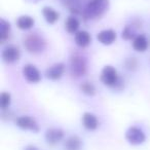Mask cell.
<instances>
[{
    "label": "cell",
    "mask_w": 150,
    "mask_h": 150,
    "mask_svg": "<svg viewBox=\"0 0 150 150\" xmlns=\"http://www.w3.org/2000/svg\"><path fill=\"white\" fill-rule=\"evenodd\" d=\"M108 0H91L84 8L83 15L86 19L100 18L108 11Z\"/></svg>",
    "instance_id": "obj_1"
},
{
    "label": "cell",
    "mask_w": 150,
    "mask_h": 150,
    "mask_svg": "<svg viewBox=\"0 0 150 150\" xmlns=\"http://www.w3.org/2000/svg\"><path fill=\"white\" fill-rule=\"evenodd\" d=\"M24 45L26 50L32 54H38L45 50L46 42L41 35L37 33H30L26 36L24 40Z\"/></svg>",
    "instance_id": "obj_2"
},
{
    "label": "cell",
    "mask_w": 150,
    "mask_h": 150,
    "mask_svg": "<svg viewBox=\"0 0 150 150\" xmlns=\"http://www.w3.org/2000/svg\"><path fill=\"white\" fill-rule=\"evenodd\" d=\"M86 68H88V65H86V61L80 54H73L70 59V70L72 73L73 76H76V77H79L84 75V73L86 72Z\"/></svg>",
    "instance_id": "obj_3"
},
{
    "label": "cell",
    "mask_w": 150,
    "mask_h": 150,
    "mask_svg": "<svg viewBox=\"0 0 150 150\" xmlns=\"http://www.w3.org/2000/svg\"><path fill=\"white\" fill-rule=\"evenodd\" d=\"M101 80L107 86H114L118 81V74L114 67L105 66L101 73Z\"/></svg>",
    "instance_id": "obj_4"
},
{
    "label": "cell",
    "mask_w": 150,
    "mask_h": 150,
    "mask_svg": "<svg viewBox=\"0 0 150 150\" xmlns=\"http://www.w3.org/2000/svg\"><path fill=\"white\" fill-rule=\"evenodd\" d=\"M125 139L132 145H140L145 142V134L137 127H131L125 133Z\"/></svg>",
    "instance_id": "obj_5"
},
{
    "label": "cell",
    "mask_w": 150,
    "mask_h": 150,
    "mask_svg": "<svg viewBox=\"0 0 150 150\" xmlns=\"http://www.w3.org/2000/svg\"><path fill=\"white\" fill-rule=\"evenodd\" d=\"M23 75L26 78V80L31 83H37L41 80V75L38 69L34 65L27 64L23 68Z\"/></svg>",
    "instance_id": "obj_6"
},
{
    "label": "cell",
    "mask_w": 150,
    "mask_h": 150,
    "mask_svg": "<svg viewBox=\"0 0 150 150\" xmlns=\"http://www.w3.org/2000/svg\"><path fill=\"white\" fill-rule=\"evenodd\" d=\"M20 56H21V52H20L19 47L15 45H8L3 50L2 52V60L4 61L5 63H15L17 62L20 59Z\"/></svg>",
    "instance_id": "obj_7"
},
{
    "label": "cell",
    "mask_w": 150,
    "mask_h": 150,
    "mask_svg": "<svg viewBox=\"0 0 150 150\" xmlns=\"http://www.w3.org/2000/svg\"><path fill=\"white\" fill-rule=\"evenodd\" d=\"M17 125L19 127L23 129H29L32 132H39V127H38V123L36 122V120L34 118L30 116H21L17 119Z\"/></svg>",
    "instance_id": "obj_8"
},
{
    "label": "cell",
    "mask_w": 150,
    "mask_h": 150,
    "mask_svg": "<svg viewBox=\"0 0 150 150\" xmlns=\"http://www.w3.org/2000/svg\"><path fill=\"white\" fill-rule=\"evenodd\" d=\"M64 70H65V65L63 63H57V64H54L50 68L46 69L45 75L48 79L58 80L62 77Z\"/></svg>",
    "instance_id": "obj_9"
},
{
    "label": "cell",
    "mask_w": 150,
    "mask_h": 150,
    "mask_svg": "<svg viewBox=\"0 0 150 150\" xmlns=\"http://www.w3.org/2000/svg\"><path fill=\"white\" fill-rule=\"evenodd\" d=\"M64 137V132L61 129L52 127L48 129L45 133V140L50 145H56L58 144Z\"/></svg>",
    "instance_id": "obj_10"
},
{
    "label": "cell",
    "mask_w": 150,
    "mask_h": 150,
    "mask_svg": "<svg viewBox=\"0 0 150 150\" xmlns=\"http://www.w3.org/2000/svg\"><path fill=\"white\" fill-rule=\"evenodd\" d=\"M97 39L99 40V42H101L104 45H110L116 39V32L111 29L103 30V31L98 33Z\"/></svg>",
    "instance_id": "obj_11"
},
{
    "label": "cell",
    "mask_w": 150,
    "mask_h": 150,
    "mask_svg": "<svg viewBox=\"0 0 150 150\" xmlns=\"http://www.w3.org/2000/svg\"><path fill=\"white\" fill-rule=\"evenodd\" d=\"M82 125L86 127V129H90V131H94L98 127L99 125V121L97 119L96 115L93 114L90 112H86L82 115Z\"/></svg>",
    "instance_id": "obj_12"
},
{
    "label": "cell",
    "mask_w": 150,
    "mask_h": 150,
    "mask_svg": "<svg viewBox=\"0 0 150 150\" xmlns=\"http://www.w3.org/2000/svg\"><path fill=\"white\" fill-rule=\"evenodd\" d=\"M82 146V141L77 136H71L65 141V150H80Z\"/></svg>",
    "instance_id": "obj_13"
},
{
    "label": "cell",
    "mask_w": 150,
    "mask_h": 150,
    "mask_svg": "<svg viewBox=\"0 0 150 150\" xmlns=\"http://www.w3.org/2000/svg\"><path fill=\"white\" fill-rule=\"evenodd\" d=\"M91 40H92V37H91L90 33L86 31H78L75 34V42L80 47L88 46L91 43Z\"/></svg>",
    "instance_id": "obj_14"
},
{
    "label": "cell",
    "mask_w": 150,
    "mask_h": 150,
    "mask_svg": "<svg viewBox=\"0 0 150 150\" xmlns=\"http://www.w3.org/2000/svg\"><path fill=\"white\" fill-rule=\"evenodd\" d=\"M42 15H43L45 21L48 24H54L59 19H60V13L58 11H56L52 7L45 6L42 9Z\"/></svg>",
    "instance_id": "obj_15"
},
{
    "label": "cell",
    "mask_w": 150,
    "mask_h": 150,
    "mask_svg": "<svg viewBox=\"0 0 150 150\" xmlns=\"http://www.w3.org/2000/svg\"><path fill=\"white\" fill-rule=\"evenodd\" d=\"M133 47L136 52H143L148 47V40L144 35H138L133 40Z\"/></svg>",
    "instance_id": "obj_16"
},
{
    "label": "cell",
    "mask_w": 150,
    "mask_h": 150,
    "mask_svg": "<svg viewBox=\"0 0 150 150\" xmlns=\"http://www.w3.org/2000/svg\"><path fill=\"white\" fill-rule=\"evenodd\" d=\"M34 19L30 16H21L17 20V26L21 30H29L34 26Z\"/></svg>",
    "instance_id": "obj_17"
},
{
    "label": "cell",
    "mask_w": 150,
    "mask_h": 150,
    "mask_svg": "<svg viewBox=\"0 0 150 150\" xmlns=\"http://www.w3.org/2000/svg\"><path fill=\"white\" fill-rule=\"evenodd\" d=\"M11 33V24L6 22L5 20H0V41L1 43H4L9 38Z\"/></svg>",
    "instance_id": "obj_18"
},
{
    "label": "cell",
    "mask_w": 150,
    "mask_h": 150,
    "mask_svg": "<svg viewBox=\"0 0 150 150\" xmlns=\"http://www.w3.org/2000/svg\"><path fill=\"white\" fill-rule=\"evenodd\" d=\"M79 28V22L75 17H69L65 23V29L70 34H76Z\"/></svg>",
    "instance_id": "obj_19"
},
{
    "label": "cell",
    "mask_w": 150,
    "mask_h": 150,
    "mask_svg": "<svg viewBox=\"0 0 150 150\" xmlns=\"http://www.w3.org/2000/svg\"><path fill=\"white\" fill-rule=\"evenodd\" d=\"M80 90H81V92L83 93V94L88 95V96H94L95 94H96V88H95V86H93L91 82H83V83H81V86H80Z\"/></svg>",
    "instance_id": "obj_20"
},
{
    "label": "cell",
    "mask_w": 150,
    "mask_h": 150,
    "mask_svg": "<svg viewBox=\"0 0 150 150\" xmlns=\"http://www.w3.org/2000/svg\"><path fill=\"white\" fill-rule=\"evenodd\" d=\"M11 97L8 93H2L1 96H0V107L1 109L5 110L7 107L11 105Z\"/></svg>",
    "instance_id": "obj_21"
},
{
    "label": "cell",
    "mask_w": 150,
    "mask_h": 150,
    "mask_svg": "<svg viewBox=\"0 0 150 150\" xmlns=\"http://www.w3.org/2000/svg\"><path fill=\"white\" fill-rule=\"evenodd\" d=\"M134 35H135V34H134V31L132 30L131 27H129V26H127V27L122 30V33H121V37H122L125 40L132 39V38L134 37Z\"/></svg>",
    "instance_id": "obj_22"
},
{
    "label": "cell",
    "mask_w": 150,
    "mask_h": 150,
    "mask_svg": "<svg viewBox=\"0 0 150 150\" xmlns=\"http://www.w3.org/2000/svg\"><path fill=\"white\" fill-rule=\"evenodd\" d=\"M125 65L129 70H135L137 67V61L135 60V58H129L125 60Z\"/></svg>",
    "instance_id": "obj_23"
},
{
    "label": "cell",
    "mask_w": 150,
    "mask_h": 150,
    "mask_svg": "<svg viewBox=\"0 0 150 150\" xmlns=\"http://www.w3.org/2000/svg\"><path fill=\"white\" fill-rule=\"evenodd\" d=\"M25 150H38V149L35 147V146H28V147L26 148Z\"/></svg>",
    "instance_id": "obj_24"
},
{
    "label": "cell",
    "mask_w": 150,
    "mask_h": 150,
    "mask_svg": "<svg viewBox=\"0 0 150 150\" xmlns=\"http://www.w3.org/2000/svg\"><path fill=\"white\" fill-rule=\"evenodd\" d=\"M28 1H30V2H38L40 0H28Z\"/></svg>",
    "instance_id": "obj_25"
}]
</instances>
